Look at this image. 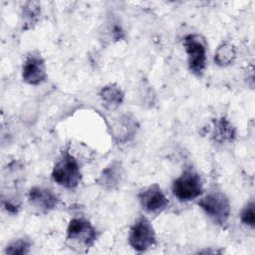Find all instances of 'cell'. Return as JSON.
I'll list each match as a JSON object with an SVG mask.
<instances>
[{"mask_svg": "<svg viewBox=\"0 0 255 255\" xmlns=\"http://www.w3.org/2000/svg\"><path fill=\"white\" fill-rule=\"evenodd\" d=\"M213 137L216 141L220 143L230 142L235 137V128L225 118H221L216 122L214 127Z\"/></svg>", "mask_w": 255, "mask_h": 255, "instance_id": "7c38bea8", "label": "cell"}, {"mask_svg": "<svg viewBox=\"0 0 255 255\" xmlns=\"http://www.w3.org/2000/svg\"><path fill=\"white\" fill-rule=\"evenodd\" d=\"M52 177L59 185L70 189L75 188L80 183L82 173L79 162L68 149L62 151L53 168Z\"/></svg>", "mask_w": 255, "mask_h": 255, "instance_id": "6da1fadb", "label": "cell"}, {"mask_svg": "<svg viewBox=\"0 0 255 255\" xmlns=\"http://www.w3.org/2000/svg\"><path fill=\"white\" fill-rule=\"evenodd\" d=\"M235 48L231 43H222L215 51L214 61L219 66H227L235 59Z\"/></svg>", "mask_w": 255, "mask_h": 255, "instance_id": "4fadbf2b", "label": "cell"}, {"mask_svg": "<svg viewBox=\"0 0 255 255\" xmlns=\"http://www.w3.org/2000/svg\"><path fill=\"white\" fill-rule=\"evenodd\" d=\"M98 233L96 228L83 218H74L70 221L67 228V239L76 241L86 248H90L97 240Z\"/></svg>", "mask_w": 255, "mask_h": 255, "instance_id": "8992f818", "label": "cell"}, {"mask_svg": "<svg viewBox=\"0 0 255 255\" xmlns=\"http://www.w3.org/2000/svg\"><path fill=\"white\" fill-rule=\"evenodd\" d=\"M183 46L187 53L189 69L196 76H201L206 62V49L202 39L198 35H187L183 39Z\"/></svg>", "mask_w": 255, "mask_h": 255, "instance_id": "5b68a950", "label": "cell"}, {"mask_svg": "<svg viewBox=\"0 0 255 255\" xmlns=\"http://www.w3.org/2000/svg\"><path fill=\"white\" fill-rule=\"evenodd\" d=\"M29 201L42 211H50L57 206L58 197L50 189L33 187L29 191Z\"/></svg>", "mask_w": 255, "mask_h": 255, "instance_id": "9c48e42d", "label": "cell"}, {"mask_svg": "<svg viewBox=\"0 0 255 255\" xmlns=\"http://www.w3.org/2000/svg\"><path fill=\"white\" fill-rule=\"evenodd\" d=\"M40 6L38 2H28L23 8V29H30L38 20Z\"/></svg>", "mask_w": 255, "mask_h": 255, "instance_id": "5bb4252c", "label": "cell"}, {"mask_svg": "<svg viewBox=\"0 0 255 255\" xmlns=\"http://www.w3.org/2000/svg\"><path fill=\"white\" fill-rule=\"evenodd\" d=\"M23 81L30 85H39L46 79L45 62L39 54L29 55L23 65Z\"/></svg>", "mask_w": 255, "mask_h": 255, "instance_id": "ba28073f", "label": "cell"}, {"mask_svg": "<svg viewBox=\"0 0 255 255\" xmlns=\"http://www.w3.org/2000/svg\"><path fill=\"white\" fill-rule=\"evenodd\" d=\"M103 105L109 109H117L124 100V93L117 85H108L104 87L100 93Z\"/></svg>", "mask_w": 255, "mask_h": 255, "instance_id": "8fae6325", "label": "cell"}, {"mask_svg": "<svg viewBox=\"0 0 255 255\" xmlns=\"http://www.w3.org/2000/svg\"><path fill=\"white\" fill-rule=\"evenodd\" d=\"M128 242L134 250L139 252L145 251L155 244L154 229L145 217H139L131 226Z\"/></svg>", "mask_w": 255, "mask_h": 255, "instance_id": "277c9868", "label": "cell"}, {"mask_svg": "<svg viewBox=\"0 0 255 255\" xmlns=\"http://www.w3.org/2000/svg\"><path fill=\"white\" fill-rule=\"evenodd\" d=\"M31 247L30 241L26 239H18L11 243L9 246H7L5 252L7 254L11 255H22V254H27L29 252V249Z\"/></svg>", "mask_w": 255, "mask_h": 255, "instance_id": "9a60e30c", "label": "cell"}, {"mask_svg": "<svg viewBox=\"0 0 255 255\" xmlns=\"http://www.w3.org/2000/svg\"><path fill=\"white\" fill-rule=\"evenodd\" d=\"M122 177H123V168L119 162L115 161L103 170L98 181L105 188L113 189L116 186H118V184L122 180Z\"/></svg>", "mask_w": 255, "mask_h": 255, "instance_id": "30bf717a", "label": "cell"}, {"mask_svg": "<svg viewBox=\"0 0 255 255\" xmlns=\"http://www.w3.org/2000/svg\"><path fill=\"white\" fill-rule=\"evenodd\" d=\"M198 205L208 214L214 222L223 225L230 215V203L221 192H211L198 201Z\"/></svg>", "mask_w": 255, "mask_h": 255, "instance_id": "3957f363", "label": "cell"}, {"mask_svg": "<svg viewBox=\"0 0 255 255\" xmlns=\"http://www.w3.org/2000/svg\"><path fill=\"white\" fill-rule=\"evenodd\" d=\"M138 199L142 208L151 214L160 213L168 205V198L156 183L142 189L138 193Z\"/></svg>", "mask_w": 255, "mask_h": 255, "instance_id": "52a82bcc", "label": "cell"}, {"mask_svg": "<svg viewBox=\"0 0 255 255\" xmlns=\"http://www.w3.org/2000/svg\"><path fill=\"white\" fill-rule=\"evenodd\" d=\"M241 221L246 224L249 225L251 227H254L255 224V218H254V201L251 200L242 210L241 215H240Z\"/></svg>", "mask_w": 255, "mask_h": 255, "instance_id": "2e32d148", "label": "cell"}, {"mask_svg": "<svg viewBox=\"0 0 255 255\" xmlns=\"http://www.w3.org/2000/svg\"><path fill=\"white\" fill-rule=\"evenodd\" d=\"M172 191L180 201L195 199L202 193V182L200 176L193 169H185L172 184Z\"/></svg>", "mask_w": 255, "mask_h": 255, "instance_id": "7a4b0ae2", "label": "cell"}]
</instances>
